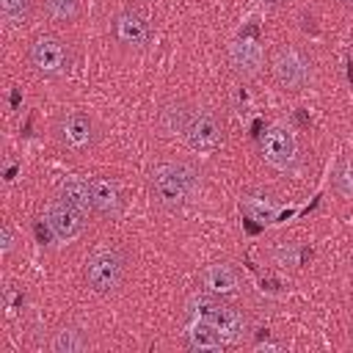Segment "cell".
<instances>
[{
    "instance_id": "obj_1",
    "label": "cell",
    "mask_w": 353,
    "mask_h": 353,
    "mask_svg": "<svg viewBox=\"0 0 353 353\" xmlns=\"http://www.w3.org/2000/svg\"><path fill=\"white\" fill-rule=\"evenodd\" d=\"M196 188V171L185 163H160L152 171V193L165 207H179Z\"/></svg>"
},
{
    "instance_id": "obj_6",
    "label": "cell",
    "mask_w": 353,
    "mask_h": 353,
    "mask_svg": "<svg viewBox=\"0 0 353 353\" xmlns=\"http://www.w3.org/2000/svg\"><path fill=\"white\" fill-rule=\"evenodd\" d=\"M295 154H298V143H295L292 130L284 124H273L262 138V157L273 168H287L292 165Z\"/></svg>"
},
{
    "instance_id": "obj_8",
    "label": "cell",
    "mask_w": 353,
    "mask_h": 353,
    "mask_svg": "<svg viewBox=\"0 0 353 353\" xmlns=\"http://www.w3.org/2000/svg\"><path fill=\"white\" fill-rule=\"evenodd\" d=\"M273 74L284 88H301L309 80V63L295 50H279L273 58Z\"/></svg>"
},
{
    "instance_id": "obj_18",
    "label": "cell",
    "mask_w": 353,
    "mask_h": 353,
    "mask_svg": "<svg viewBox=\"0 0 353 353\" xmlns=\"http://www.w3.org/2000/svg\"><path fill=\"white\" fill-rule=\"evenodd\" d=\"M44 8L52 19H72L77 14V0H44Z\"/></svg>"
},
{
    "instance_id": "obj_2",
    "label": "cell",
    "mask_w": 353,
    "mask_h": 353,
    "mask_svg": "<svg viewBox=\"0 0 353 353\" xmlns=\"http://www.w3.org/2000/svg\"><path fill=\"white\" fill-rule=\"evenodd\" d=\"M124 279V259L113 248L94 251L85 262V281L94 292H113Z\"/></svg>"
},
{
    "instance_id": "obj_5",
    "label": "cell",
    "mask_w": 353,
    "mask_h": 353,
    "mask_svg": "<svg viewBox=\"0 0 353 353\" xmlns=\"http://www.w3.org/2000/svg\"><path fill=\"white\" fill-rule=\"evenodd\" d=\"M182 135H185L188 146H190L193 152H199V154H210V152H215L218 143H221V127H218L215 116L207 113V110L190 113V119H188Z\"/></svg>"
},
{
    "instance_id": "obj_19",
    "label": "cell",
    "mask_w": 353,
    "mask_h": 353,
    "mask_svg": "<svg viewBox=\"0 0 353 353\" xmlns=\"http://www.w3.org/2000/svg\"><path fill=\"white\" fill-rule=\"evenodd\" d=\"M188 113L182 108H165L163 110V127L168 132H185V124H188Z\"/></svg>"
},
{
    "instance_id": "obj_22",
    "label": "cell",
    "mask_w": 353,
    "mask_h": 353,
    "mask_svg": "<svg viewBox=\"0 0 353 353\" xmlns=\"http://www.w3.org/2000/svg\"><path fill=\"white\" fill-rule=\"evenodd\" d=\"M14 243H17V237H14L11 223H3V229H0V251L3 254H11L14 251Z\"/></svg>"
},
{
    "instance_id": "obj_4",
    "label": "cell",
    "mask_w": 353,
    "mask_h": 353,
    "mask_svg": "<svg viewBox=\"0 0 353 353\" xmlns=\"http://www.w3.org/2000/svg\"><path fill=\"white\" fill-rule=\"evenodd\" d=\"M190 312L196 314V317H204V320H210L221 334H223V339L226 342H237L240 336H243V328H245V320L234 312V309H229V306H221V303H215L212 298H204V295H196L193 301H190Z\"/></svg>"
},
{
    "instance_id": "obj_24",
    "label": "cell",
    "mask_w": 353,
    "mask_h": 353,
    "mask_svg": "<svg viewBox=\"0 0 353 353\" xmlns=\"http://www.w3.org/2000/svg\"><path fill=\"white\" fill-rule=\"evenodd\" d=\"M345 3H353V0H345Z\"/></svg>"
},
{
    "instance_id": "obj_7",
    "label": "cell",
    "mask_w": 353,
    "mask_h": 353,
    "mask_svg": "<svg viewBox=\"0 0 353 353\" xmlns=\"http://www.w3.org/2000/svg\"><path fill=\"white\" fill-rule=\"evenodd\" d=\"M30 61L44 74H61L66 69V63H69L66 50L55 36H39L33 41V47H30Z\"/></svg>"
},
{
    "instance_id": "obj_23",
    "label": "cell",
    "mask_w": 353,
    "mask_h": 353,
    "mask_svg": "<svg viewBox=\"0 0 353 353\" xmlns=\"http://www.w3.org/2000/svg\"><path fill=\"white\" fill-rule=\"evenodd\" d=\"M262 3H268V6H279L281 0H262Z\"/></svg>"
},
{
    "instance_id": "obj_21",
    "label": "cell",
    "mask_w": 353,
    "mask_h": 353,
    "mask_svg": "<svg viewBox=\"0 0 353 353\" xmlns=\"http://www.w3.org/2000/svg\"><path fill=\"white\" fill-rule=\"evenodd\" d=\"M336 190L345 196V199H353V165H345L336 176Z\"/></svg>"
},
{
    "instance_id": "obj_9",
    "label": "cell",
    "mask_w": 353,
    "mask_h": 353,
    "mask_svg": "<svg viewBox=\"0 0 353 353\" xmlns=\"http://www.w3.org/2000/svg\"><path fill=\"white\" fill-rule=\"evenodd\" d=\"M229 61L240 74H256L262 66V47L254 39H234L229 47Z\"/></svg>"
},
{
    "instance_id": "obj_12",
    "label": "cell",
    "mask_w": 353,
    "mask_h": 353,
    "mask_svg": "<svg viewBox=\"0 0 353 353\" xmlns=\"http://www.w3.org/2000/svg\"><path fill=\"white\" fill-rule=\"evenodd\" d=\"M91 201L105 215L119 212V190H116V185L110 179H91Z\"/></svg>"
},
{
    "instance_id": "obj_20",
    "label": "cell",
    "mask_w": 353,
    "mask_h": 353,
    "mask_svg": "<svg viewBox=\"0 0 353 353\" xmlns=\"http://www.w3.org/2000/svg\"><path fill=\"white\" fill-rule=\"evenodd\" d=\"M245 210L256 218V221H270L276 215L273 201H262V199H245Z\"/></svg>"
},
{
    "instance_id": "obj_11",
    "label": "cell",
    "mask_w": 353,
    "mask_h": 353,
    "mask_svg": "<svg viewBox=\"0 0 353 353\" xmlns=\"http://www.w3.org/2000/svg\"><path fill=\"white\" fill-rule=\"evenodd\" d=\"M204 287L215 295H226V292H234L237 290V273L229 268V265H210L204 270Z\"/></svg>"
},
{
    "instance_id": "obj_14",
    "label": "cell",
    "mask_w": 353,
    "mask_h": 353,
    "mask_svg": "<svg viewBox=\"0 0 353 353\" xmlns=\"http://www.w3.org/2000/svg\"><path fill=\"white\" fill-rule=\"evenodd\" d=\"M63 138H66V143L74 146V149L88 146V141H91V121H88V116H83V113H69L66 121H63Z\"/></svg>"
},
{
    "instance_id": "obj_16",
    "label": "cell",
    "mask_w": 353,
    "mask_h": 353,
    "mask_svg": "<svg viewBox=\"0 0 353 353\" xmlns=\"http://www.w3.org/2000/svg\"><path fill=\"white\" fill-rule=\"evenodd\" d=\"M50 347H52V353H80V350H85V339H83L80 331L63 328V331H58L52 336Z\"/></svg>"
},
{
    "instance_id": "obj_10",
    "label": "cell",
    "mask_w": 353,
    "mask_h": 353,
    "mask_svg": "<svg viewBox=\"0 0 353 353\" xmlns=\"http://www.w3.org/2000/svg\"><path fill=\"white\" fill-rule=\"evenodd\" d=\"M188 342L193 350H218L226 345L223 334L204 317H196L190 325H188Z\"/></svg>"
},
{
    "instance_id": "obj_13",
    "label": "cell",
    "mask_w": 353,
    "mask_h": 353,
    "mask_svg": "<svg viewBox=\"0 0 353 353\" xmlns=\"http://www.w3.org/2000/svg\"><path fill=\"white\" fill-rule=\"evenodd\" d=\"M116 36L124 41V44H143L146 41V22L138 17V14H132V11H124L121 17H119V22H116Z\"/></svg>"
},
{
    "instance_id": "obj_3",
    "label": "cell",
    "mask_w": 353,
    "mask_h": 353,
    "mask_svg": "<svg viewBox=\"0 0 353 353\" xmlns=\"http://www.w3.org/2000/svg\"><path fill=\"white\" fill-rule=\"evenodd\" d=\"M44 218H47V226H50V232L55 234V240L58 243H72V240H77L80 234H83V226H85V221H83V210L80 207H74L69 199H52L50 204H47V210H44Z\"/></svg>"
},
{
    "instance_id": "obj_17",
    "label": "cell",
    "mask_w": 353,
    "mask_h": 353,
    "mask_svg": "<svg viewBox=\"0 0 353 353\" xmlns=\"http://www.w3.org/2000/svg\"><path fill=\"white\" fill-rule=\"evenodd\" d=\"M28 11H30V0H0V14L11 25L25 22L28 19Z\"/></svg>"
},
{
    "instance_id": "obj_15",
    "label": "cell",
    "mask_w": 353,
    "mask_h": 353,
    "mask_svg": "<svg viewBox=\"0 0 353 353\" xmlns=\"http://www.w3.org/2000/svg\"><path fill=\"white\" fill-rule=\"evenodd\" d=\"M61 193H63V199H69L74 207H80L83 212L88 210V207H94V201H91V182H85L83 176H66L63 182H61Z\"/></svg>"
}]
</instances>
